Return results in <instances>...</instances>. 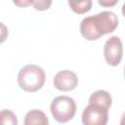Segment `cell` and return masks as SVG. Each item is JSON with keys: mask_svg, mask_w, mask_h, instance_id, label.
<instances>
[{"mask_svg": "<svg viewBox=\"0 0 125 125\" xmlns=\"http://www.w3.org/2000/svg\"><path fill=\"white\" fill-rule=\"evenodd\" d=\"M119 23L118 17L111 11H103L86 17L80 23V33L88 41H94L113 32Z\"/></svg>", "mask_w": 125, "mask_h": 125, "instance_id": "obj_1", "label": "cell"}, {"mask_svg": "<svg viewBox=\"0 0 125 125\" xmlns=\"http://www.w3.org/2000/svg\"><path fill=\"white\" fill-rule=\"evenodd\" d=\"M45 80V71L37 64H26L18 73V84L25 92L33 93L40 90L44 86Z\"/></svg>", "mask_w": 125, "mask_h": 125, "instance_id": "obj_2", "label": "cell"}, {"mask_svg": "<svg viewBox=\"0 0 125 125\" xmlns=\"http://www.w3.org/2000/svg\"><path fill=\"white\" fill-rule=\"evenodd\" d=\"M51 113L59 123H66L71 120L76 112L75 101L68 96H58L51 103Z\"/></svg>", "mask_w": 125, "mask_h": 125, "instance_id": "obj_3", "label": "cell"}, {"mask_svg": "<svg viewBox=\"0 0 125 125\" xmlns=\"http://www.w3.org/2000/svg\"><path fill=\"white\" fill-rule=\"evenodd\" d=\"M108 109L109 107L104 104L89 102L88 105L84 108L82 112V124L106 125L108 121Z\"/></svg>", "mask_w": 125, "mask_h": 125, "instance_id": "obj_4", "label": "cell"}, {"mask_svg": "<svg viewBox=\"0 0 125 125\" xmlns=\"http://www.w3.org/2000/svg\"><path fill=\"white\" fill-rule=\"evenodd\" d=\"M123 47L121 39L118 36L109 37L104 46V57L107 64L111 66H117L122 59Z\"/></svg>", "mask_w": 125, "mask_h": 125, "instance_id": "obj_5", "label": "cell"}, {"mask_svg": "<svg viewBox=\"0 0 125 125\" xmlns=\"http://www.w3.org/2000/svg\"><path fill=\"white\" fill-rule=\"evenodd\" d=\"M53 83L55 88L58 89L59 91L68 92L76 88L78 84V77L73 71L64 69L59 71L55 75L53 79Z\"/></svg>", "mask_w": 125, "mask_h": 125, "instance_id": "obj_6", "label": "cell"}, {"mask_svg": "<svg viewBox=\"0 0 125 125\" xmlns=\"http://www.w3.org/2000/svg\"><path fill=\"white\" fill-rule=\"evenodd\" d=\"M23 125H49V121L42 110L31 109L25 114Z\"/></svg>", "mask_w": 125, "mask_h": 125, "instance_id": "obj_7", "label": "cell"}, {"mask_svg": "<svg viewBox=\"0 0 125 125\" xmlns=\"http://www.w3.org/2000/svg\"><path fill=\"white\" fill-rule=\"evenodd\" d=\"M89 102L102 104H104V105L110 107L111 104H112V99L108 92H106L104 90H98L90 96Z\"/></svg>", "mask_w": 125, "mask_h": 125, "instance_id": "obj_8", "label": "cell"}, {"mask_svg": "<svg viewBox=\"0 0 125 125\" xmlns=\"http://www.w3.org/2000/svg\"><path fill=\"white\" fill-rule=\"evenodd\" d=\"M68 5L74 13H76V14H85V13H87L91 10L92 1L91 0L79 1V2H70V1H68Z\"/></svg>", "mask_w": 125, "mask_h": 125, "instance_id": "obj_9", "label": "cell"}, {"mask_svg": "<svg viewBox=\"0 0 125 125\" xmlns=\"http://www.w3.org/2000/svg\"><path fill=\"white\" fill-rule=\"evenodd\" d=\"M0 125H18L17 115L10 109L0 110Z\"/></svg>", "mask_w": 125, "mask_h": 125, "instance_id": "obj_10", "label": "cell"}, {"mask_svg": "<svg viewBox=\"0 0 125 125\" xmlns=\"http://www.w3.org/2000/svg\"><path fill=\"white\" fill-rule=\"evenodd\" d=\"M52 1H43V0H37V1H29V5H33L34 9L37 11H45L49 9L51 6Z\"/></svg>", "mask_w": 125, "mask_h": 125, "instance_id": "obj_11", "label": "cell"}, {"mask_svg": "<svg viewBox=\"0 0 125 125\" xmlns=\"http://www.w3.org/2000/svg\"><path fill=\"white\" fill-rule=\"evenodd\" d=\"M8 35H9V30H8V27L0 21V44L4 43L6 41V39L8 38Z\"/></svg>", "mask_w": 125, "mask_h": 125, "instance_id": "obj_12", "label": "cell"}, {"mask_svg": "<svg viewBox=\"0 0 125 125\" xmlns=\"http://www.w3.org/2000/svg\"><path fill=\"white\" fill-rule=\"evenodd\" d=\"M98 3L102 6H113L118 3V1H112V2H106V1H98Z\"/></svg>", "mask_w": 125, "mask_h": 125, "instance_id": "obj_13", "label": "cell"}]
</instances>
